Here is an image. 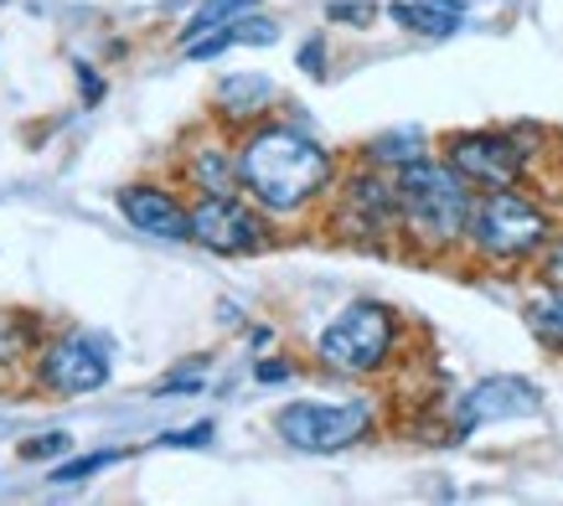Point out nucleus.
<instances>
[{"label": "nucleus", "mask_w": 563, "mask_h": 506, "mask_svg": "<svg viewBox=\"0 0 563 506\" xmlns=\"http://www.w3.org/2000/svg\"><path fill=\"white\" fill-rule=\"evenodd\" d=\"M336 176L342 161L331 155V145H321L295 119L269 114L239 130V186L274 222L321 218Z\"/></svg>", "instance_id": "nucleus-1"}, {"label": "nucleus", "mask_w": 563, "mask_h": 506, "mask_svg": "<svg viewBox=\"0 0 563 506\" xmlns=\"http://www.w3.org/2000/svg\"><path fill=\"white\" fill-rule=\"evenodd\" d=\"M476 186L440 151L398 166V249L413 258H461Z\"/></svg>", "instance_id": "nucleus-2"}, {"label": "nucleus", "mask_w": 563, "mask_h": 506, "mask_svg": "<svg viewBox=\"0 0 563 506\" xmlns=\"http://www.w3.org/2000/svg\"><path fill=\"white\" fill-rule=\"evenodd\" d=\"M559 218L543 197H532L528 186H496L476 191L471 207V228H465V258H476L481 270L517 274L532 270L538 253L553 243Z\"/></svg>", "instance_id": "nucleus-3"}, {"label": "nucleus", "mask_w": 563, "mask_h": 506, "mask_svg": "<svg viewBox=\"0 0 563 506\" xmlns=\"http://www.w3.org/2000/svg\"><path fill=\"white\" fill-rule=\"evenodd\" d=\"M409 326L393 310L388 300H346L331 321L316 331L310 362L325 377H342V383H373L404 356Z\"/></svg>", "instance_id": "nucleus-4"}, {"label": "nucleus", "mask_w": 563, "mask_h": 506, "mask_svg": "<svg viewBox=\"0 0 563 506\" xmlns=\"http://www.w3.org/2000/svg\"><path fill=\"white\" fill-rule=\"evenodd\" d=\"M321 222L346 249L393 253L398 249V170L357 155L352 166H342L336 186H331Z\"/></svg>", "instance_id": "nucleus-5"}, {"label": "nucleus", "mask_w": 563, "mask_h": 506, "mask_svg": "<svg viewBox=\"0 0 563 506\" xmlns=\"http://www.w3.org/2000/svg\"><path fill=\"white\" fill-rule=\"evenodd\" d=\"M434 151L461 170L476 191H496V186H528L543 145H538L532 124H476V130L440 135Z\"/></svg>", "instance_id": "nucleus-6"}, {"label": "nucleus", "mask_w": 563, "mask_h": 506, "mask_svg": "<svg viewBox=\"0 0 563 506\" xmlns=\"http://www.w3.org/2000/svg\"><path fill=\"white\" fill-rule=\"evenodd\" d=\"M114 377V341L88 326H52L26 367V388L42 398H88Z\"/></svg>", "instance_id": "nucleus-7"}, {"label": "nucleus", "mask_w": 563, "mask_h": 506, "mask_svg": "<svg viewBox=\"0 0 563 506\" xmlns=\"http://www.w3.org/2000/svg\"><path fill=\"white\" fill-rule=\"evenodd\" d=\"M377 398L346 393V398H295L274 408V435L306 455H342L352 444L377 435Z\"/></svg>", "instance_id": "nucleus-8"}, {"label": "nucleus", "mask_w": 563, "mask_h": 506, "mask_svg": "<svg viewBox=\"0 0 563 506\" xmlns=\"http://www.w3.org/2000/svg\"><path fill=\"white\" fill-rule=\"evenodd\" d=\"M191 243L218 258H254L274 249V218L249 191L191 197Z\"/></svg>", "instance_id": "nucleus-9"}, {"label": "nucleus", "mask_w": 563, "mask_h": 506, "mask_svg": "<svg viewBox=\"0 0 563 506\" xmlns=\"http://www.w3.org/2000/svg\"><path fill=\"white\" fill-rule=\"evenodd\" d=\"M543 414V388L532 377H517V372H496V377H481L465 393H455V408H450V429L455 435H476L486 424H522Z\"/></svg>", "instance_id": "nucleus-10"}, {"label": "nucleus", "mask_w": 563, "mask_h": 506, "mask_svg": "<svg viewBox=\"0 0 563 506\" xmlns=\"http://www.w3.org/2000/svg\"><path fill=\"white\" fill-rule=\"evenodd\" d=\"M114 207L135 233L161 238V243H191V191H181V182L172 186L161 176L124 182L114 191Z\"/></svg>", "instance_id": "nucleus-11"}, {"label": "nucleus", "mask_w": 563, "mask_h": 506, "mask_svg": "<svg viewBox=\"0 0 563 506\" xmlns=\"http://www.w3.org/2000/svg\"><path fill=\"white\" fill-rule=\"evenodd\" d=\"M176 182L187 186L191 197H218V191H243L239 186V135L222 130L212 119V130L181 140L176 155Z\"/></svg>", "instance_id": "nucleus-12"}, {"label": "nucleus", "mask_w": 563, "mask_h": 506, "mask_svg": "<svg viewBox=\"0 0 563 506\" xmlns=\"http://www.w3.org/2000/svg\"><path fill=\"white\" fill-rule=\"evenodd\" d=\"M522 321L538 337V346L563 356V228L532 264V295L522 305Z\"/></svg>", "instance_id": "nucleus-13"}, {"label": "nucleus", "mask_w": 563, "mask_h": 506, "mask_svg": "<svg viewBox=\"0 0 563 506\" xmlns=\"http://www.w3.org/2000/svg\"><path fill=\"white\" fill-rule=\"evenodd\" d=\"M279 114V84L269 73H228L218 88H212V119L222 130H249L258 119Z\"/></svg>", "instance_id": "nucleus-14"}, {"label": "nucleus", "mask_w": 563, "mask_h": 506, "mask_svg": "<svg viewBox=\"0 0 563 506\" xmlns=\"http://www.w3.org/2000/svg\"><path fill=\"white\" fill-rule=\"evenodd\" d=\"M52 326L21 305H0V383H26V367H32L36 346Z\"/></svg>", "instance_id": "nucleus-15"}, {"label": "nucleus", "mask_w": 563, "mask_h": 506, "mask_svg": "<svg viewBox=\"0 0 563 506\" xmlns=\"http://www.w3.org/2000/svg\"><path fill=\"white\" fill-rule=\"evenodd\" d=\"M388 21L398 32L409 36H429V42H440V36H455L471 21L465 11V0H393L388 6Z\"/></svg>", "instance_id": "nucleus-16"}, {"label": "nucleus", "mask_w": 563, "mask_h": 506, "mask_svg": "<svg viewBox=\"0 0 563 506\" xmlns=\"http://www.w3.org/2000/svg\"><path fill=\"white\" fill-rule=\"evenodd\" d=\"M434 145H429L424 130H388V135L367 140V151H362V161H377V166H409V161H419V155H429Z\"/></svg>", "instance_id": "nucleus-17"}, {"label": "nucleus", "mask_w": 563, "mask_h": 506, "mask_svg": "<svg viewBox=\"0 0 563 506\" xmlns=\"http://www.w3.org/2000/svg\"><path fill=\"white\" fill-rule=\"evenodd\" d=\"M258 0H202L197 11H191V21L181 26V42H197V36H207V32H218V26H228V21H239V16H249Z\"/></svg>", "instance_id": "nucleus-18"}, {"label": "nucleus", "mask_w": 563, "mask_h": 506, "mask_svg": "<svg viewBox=\"0 0 563 506\" xmlns=\"http://www.w3.org/2000/svg\"><path fill=\"white\" fill-rule=\"evenodd\" d=\"M109 465H120V450H93V455L63 460V465H57V471L47 475V481H57V486H78V481H88V475L109 471Z\"/></svg>", "instance_id": "nucleus-19"}, {"label": "nucleus", "mask_w": 563, "mask_h": 506, "mask_svg": "<svg viewBox=\"0 0 563 506\" xmlns=\"http://www.w3.org/2000/svg\"><path fill=\"white\" fill-rule=\"evenodd\" d=\"M325 16L342 21V26H373L377 6H367V0H331V6H325Z\"/></svg>", "instance_id": "nucleus-20"}, {"label": "nucleus", "mask_w": 563, "mask_h": 506, "mask_svg": "<svg viewBox=\"0 0 563 506\" xmlns=\"http://www.w3.org/2000/svg\"><path fill=\"white\" fill-rule=\"evenodd\" d=\"M202 367H187V372H172L161 388H155V398H191V393H202Z\"/></svg>", "instance_id": "nucleus-21"}, {"label": "nucleus", "mask_w": 563, "mask_h": 506, "mask_svg": "<svg viewBox=\"0 0 563 506\" xmlns=\"http://www.w3.org/2000/svg\"><path fill=\"white\" fill-rule=\"evenodd\" d=\"M68 450V435H36V439H21L16 455L21 460H57Z\"/></svg>", "instance_id": "nucleus-22"}, {"label": "nucleus", "mask_w": 563, "mask_h": 506, "mask_svg": "<svg viewBox=\"0 0 563 506\" xmlns=\"http://www.w3.org/2000/svg\"><path fill=\"white\" fill-rule=\"evenodd\" d=\"M300 73H310V78H321V73H325V42H321V36L300 42Z\"/></svg>", "instance_id": "nucleus-23"}, {"label": "nucleus", "mask_w": 563, "mask_h": 506, "mask_svg": "<svg viewBox=\"0 0 563 506\" xmlns=\"http://www.w3.org/2000/svg\"><path fill=\"white\" fill-rule=\"evenodd\" d=\"M212 439V424H191V429H176V435H161V444H207Z\"/></svg>", "instance_id": "nucleus-24"}, {"label": "nucleus", "mask_w": 563, "mask_h": 506, "mask_svg": "<svg viewBox=\"0 0 563 506\" xmlns=\"http://www.w3.org/2000/svg\"><path fill=\"white\" fill-rule=\"evenodd\" d=\"M254 377L258 383H285V377H295V362H258Z\"/></svg>", "instance_id": "nucleus-25"}]
</instances>
